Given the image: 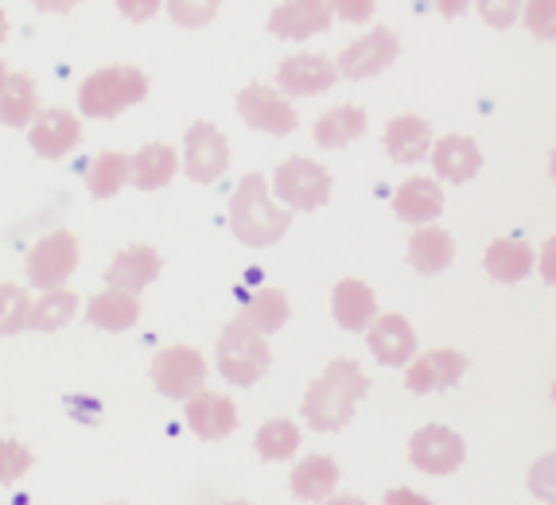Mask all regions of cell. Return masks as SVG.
Instances as JSON below:
<instances>
[{
  "label": "cell",
  "instance_id": "1",
  "mask_svg": "<svg viewBox=\"0 0 556 505\" xmlns=\"http://www.w3.org/2000/svg\"><path fill=\"white\" fill-rule=\"evenodd\" d=\"M370 393V377L354 358H334L304 393V424L316 432H339L354 416V404Z\"/></svg>",
  "mask_w": 556,
  "mask_h": 505
},
{
  "label": "cell",
  "instance_id": "2",
  "mask_svg": "<svg viewBox=\"0 0 556 505\" xmlns=\"http://www.w3.org/2000/svg\"><path fill=\"white\" fill-rule=\"evenodd\" d=\"M288 222H292V211L269 191V179H265L261 172L241 175L238 191H233V199H230L233 238L250 249H265V245H273V241L285 238Z\"/></svg>",
  "mask_w": 556,
  "mask_h": 505
},
{
  "label": "cell",
  "instance_id": "3",
  "mask_svg": "<svg viewBox=\"0 0 556 505\" xmlns=\"http://www.w3.org/2000/svg\"><path fill=\"white\" fill-rule=\"evenodd\" d=\"M214 362H218V374H223L230 386L250 389V386H257L261 377L269 374L273 350H269V342H265V334L238 315V319L226 323L223 334H218Z\"/></svg>",
  "mask_w": 556,
  "mask_h": 505
},
{
  "label": "cell",
  "instance_id": "4",
  "mask_svg": "<svg viewBox=\"0 0 556 505\" xmlns=\"http://www.w3.org/2000/svg\"><path fill=\"white\" fill-rule=\"evenodd\" d=\"M144 98H149V74L144 71L125 66V63L102 66V71H93L83 83V90H78V110H83L86 117L110 121Z\"/></svg>",
  "mask_w": 556,
  "mask_h": 505
},
{
  "label": "cell",
  "instance_id": "5",
  "mask_svg": "<svg viewBox=\"0 0 556 505\" xmlns=\"http://www.w3.org/2000/svg\"><path fill=\"white\" fill-rule=\"evenodd\" d=\"M331 172L319 160L292 156L273 172V194L285 202L288 211H319L331 199Z\"/></svg>",
  "mask_w": 556,
  "mask_h": 505
},
{
  "label": "cell",
  "instance_id": "6",
  "mask_svg": "<svg viewBox=\"0 0 556 505\" xmlns=\"http://www.w3.org/2000/svg\"><path fill=\"white\" fill-rule=\"evenodd\" d=\"M78 268V238L71 230H51L28 249L24 273L31 288H63Z\"/></svg>",
  "mask_w": 556,
  "mask_h": 505
},
{
  "label": "cell",
  "instance_id": "7",
  "mask_svg": "<svg viewBox=\"0 0 556 505\" xmlns=\"http://www.w3.org/2000/svg\"><path fill=\"white\" fill-rule=\"evenodd\" d=\"M149 377L167 401H187L206 386V358L195 346H167L152 358Z\"/></svg>",
  "mask_w": 556,
  "mask_h": 505
},
{
  "label": "cell",
  "instance_id": "8",
  "mask_svg": "<svg viewBox=\"0 0 556 505\" xmlns=\"http://www.w3.org/2000/svg\"><path fill=\"white\" fill-rule=\"evenodd\" d=\"M238 113L250 129L269 132V137H288V132H296V125H300L292 98L265 83H250L238 93Z\"/></svg>",
  "mask_w": 556,
  "mask_h": 505
},
{
  "label": "cell",
  "instance_id": "9",
  "mask_svg": "<svg viewBox=\"0 0 556 505\" xmlns=\"http://www.w3.org/2000/svg\"><path fill=\"white\" fill-rule=\"evenodd\" d=\"M467 459V443L447 424H425L413 440H408V463L425 475H452Z\"/></svg>",
  "mask_w": 556,
  "mask_h": 505
},
{
  "label": "cell",
  "instance_id": "10",
  "mask_svg": "<svg viewBox=\"0 0 556 505\" xmlns=\"http://www.w3.org/2000/svg\"><path fill=\"white\" fill-rule=\"evenodd\" d=\"M397 55H401L397 31L370 28L366 36H358L354 43L343 47V55L334 59V66H339V74H343V78L362 83V78H374V74L390 71V66L397 63Z\"/></svg>",
  "mask_w": 556,
  "mask_h": 505
},
{
  "label": "cell",
  "instance_id": "11",
  "mask_svg": "<svg viewBox=\"0 0 556 505\" xmlns=\"http://www.w3.org/2000/svg\"><path fill=\"white\" fill-rule=\"evenodd\" d=\"M230 167V144L226 137L214 125L206 121H195L184 137V172L187 179H195V184H218Z\"/></svg>",
  "mask_w": 556,
  "mask_h": 505
},
{
  "label": "cell",
  "instance_id": "12",
  "mask_svg": "<svg viewBox=\"0 0 556 505\" xmlns=\"http://www.w3.org/2000/svg\"><path fill=\"white\" fill-rule=\"evenodd\" d=\"M339 78V66L327 55H316V51H300V55L280 59L277 66V90L288 93V98H316V93H327Z\"/></svg>",
  "mask_w": 556,
  "mask_h": 505
},
{
  "label": "cell",
  "instance_id": "13",
  "mask_svg": "<svg viewBox=\"0 0 556 505\" xmlns=\"http://www.w3.org/2000/svg\"><path fill=\"white\" fill-rule=\"evenodd\" d=\"M467 374V358L459 350H428V354H417V358L405 366V386L408 393H444V389L459 386V377Z\"/></svg>",
  "mask_w": 556,
  "mask_h": 505
},
{
  "label": "cell",
  "instance_id": "14",
  "mask_svg": "<svg viewBox=\"0 0 556 505\" xmlns=\"http://www.w3.org/2000/svg\"><path fill=\"white\" fill-rule=\"evenodd\" d=\"M187 428L199 435V440H226L238 428V408L226 393H211V389H199L195 396L184 401Z\"/></svg>",
  "mask_w": 556,
  "mask_h": 505
},
{
  "label": "cell",
  "instance_id": "15",
  "mask_svg": "<svg viewBox=\"0 0 556 505\" xmlns=\"http://www.w3.org/2000/svg\"><path fill=\"white\" fill-rule=\"evenodd\" d=\"M327 28H331V4L327 0H285L269 12V31L277 39H292V43H304V39L319 36Z\"/></svg>",
  "mask_w": 556,
  "mask_h": 505
},
{
  "label": "cell",
  "instance_id": "16",
  "mask_svg": "<svg viewBox=\"0 0 556 505\" xmlns=\"http://www.w3.org/2000/svg\"><path fill=\"white\" fill-rule=\"evenodd\" d=\"M366 346H370V354L381 366L401 369L417 358V331H413V323L405 315H378L370 323V331H366Z\"/></svg>",
  "mask_w": 556,
  "mask_h": 505
},
{
  "label": "cell",
  "instance_id": "17",
  "mask_svg": "<svg viewBox=\"0 0 556 505\" xmlns=\"http://www.w3.org/2000/svg\"><path fill=\"white\" fill-rule=\"evenodd\" d=\"M28 140L31 148H36V156L43 160H63L71 156L78 148V140H83V125H78V117L71 110H39V117L31 121L28 129Z\"/></svg>",
  "mask_w": 556,
  "mask_h": 505
},
{
  "label": "cell",
  "instance_id": "18",
  "mask_svg": "<svg viewBox=\"0 0 556 505\" xmlns=\"http://www.w3.org/2000/svg\"><path fill=\"white\" fill-rule=\"evenodd\" d=\"M428 160H432L437 179H444V184H471L482 167L479 144H475L471 137H464V132L440 137L437 144H432V152H428Z\"/></svg>",
  "mask_w": 556,
  "mask_h": 505
},
{
  "label": "cell",
  "instance_id": "19",
  "mask_svg": "<svg viewBox=\"0 0 556 505\" xmlns=\"http://www.w3.org/2000/svg\"><path fill=\"white\" fill-rule=\"evenodd\" d=\"M393 214L408 226H428L444 214V191H440L437 179L428 175H408L405 184L393 194Z\"/></svg>",
  "mask_w": 556,
  "mask_h": 505
},
{
  "label": "cell",
  "instance_id": "20",
  "mask_svg": "<svg viewBox=\"0 0 556 505\" xmlns=\"http://www.w3.org/2000/svg\"><path fill=\"white\" fill-rule=\"evenodd\" d=\"M160 268H164V261H160L156 249L152 245H129L125 253H117V257L110 261V268H105V288H121V292L137 295L156 280Z\"/></svg>",
  "mask_w": 556,
  "mask_h": 505
},
{
  "label": "cell",
  "instance_id": "21",
  "mask_svg": "<svg viewBox=\"0 0 556 505\" xmlns=\"http://www.w3.org/2000/svg\"><path fill=\"white\" fill-rule=\"evenodd\" d=\"M482 268L498 285H518V280H526L538 268V249L529 245L526 238H498L482 253Z\"/></svg>",
  "mask_w": 556,
  "mask_h": 505
},
{
  "label": "cell",
  "instance_id": "22",
  "mask_svg": "<svg viewBox=\"0 0 556 505\" xmlns=\"http://www.w3.org/2000/svg\"><path fill=\"white\" fill-rule=\"evenodd\" d=\"M432 144H437L432 125L425 117H417V113H401V117H393L386 125V152L397 164H420V160H428Z\"/></svg>",
  "mask_w": 556,
  "mask_h": 505
},
{
  "label": "cell",
  "instance_id": "23",
  "mask_svg": "<svg viewBox=\"0 0 556 505\" xmlns=\"http://www.w3.org/2000/svg\"><path fill=\"white\" fill-rule=\"evenodd\" d=\"M331 315L343 331H370V323L378 319V300L362 280H339L331 292Z\"/></svg>",
  "mask_w": 556,
  "mask_h": 505
},
{
  "label": "cell",
  "instance_id": "24",
  "mask_svg": "<svg viewBox=\"0 0 556 505\" xmlns=\"http://www.w3.org/2000/svg\"><path fill=\"white\" fill-rule=\"evenodd\" d=\"M455 261V238L447 230H440L437 222L417 226V233L408 238V265L420 276H440Z\"/></svg>",
  "mask_w": 556,
  "mask_h": 505
},
{
  "label": "cell",
  "instance_id": "25",
  "mask_svg": "<svg viewBox=\"0 0 556 505\" xmlns=\"http://www.w3.org/2000/svg\"><path fill=\"white\" fill-rule=\"evenodd\" d=\"M292 497L296 502H327L339 487V463L331 455H304V459L292 467Z\"/></svg>",
  "mask_w": 556,
  "mask_h": 505
},
{
  "label": "cell",
  "instance_id": "26",
  "mask_svg": "<svg viewBox=\"0 0 556 505\" xmlns=\"http://www.w3.org/2000/svg\"><path fill=\"white\" fill-rule=\"evenodd\" d=\"M140 319V300L132 292H121V288H105L86 303V323L102 327V331H129L132 323Z\"/></svg>",
  "mask_w": 556,
  "mask_h": 505
},
{
  "label": "cell",
  "instance_id": "27",
  "mask_svg": "<svg viewBox=\"0 0 556 505\" xmlns=\"http://www.w3.org/2000/svg\"><path fill=\"white\" fill-rule=\"evenodd\" d=\"M179 172V152L164 140H152L132 156V187L140 191H160L172 184V175Z\"/></svg>",
  "mask_w": 556,
  "mask_h": 505
},
{
  "label": "cell",
  "instance_id": "28",
  "mask_svg": "<svg viewBox=\"0 0 556 505\" xmlns=\"http://www.w3.org/2000/svg\"><path fill=\"white\" fill-rule=\"evenodd\" d=\"M312 132H316V144L327 148V152L346 148L366 132V110H358V105H334V110H324L316 117V125H312Z\"/></svg>",
  "mask_w": 556,
  "mask_h": 505
},
{
  "label": "cell",
  "instance_id": "29",
  "mask_svg": "<svg viewBox=\"0 0 556 505\" xmlns=\"http://www.w3.org/2000/svg\"><path fill=\"white\" fill-rule=\"evenodd\" d=\"M39 117V93H36V78L31 74H9L4 93H0V125L9 129H24Z\"/></svg>",
  "mask_w": 556,
  "mask_h": 505
},
{
  "label": "cell",
  "instance_id": "30",
  "mask_svg": "<svg viewBox=\"0 0 556 505\" xmlns=\"http://www.w3.org/2000/svg\"><path fill=\"white\" fill-rule=\"evenodd\" d=\"M125 184H132V156L125 152H102L86 167V191L93 199H113Z\"/></svg>",
  "mask_w": 556,
  "mask_h": 505
},
{
  "label": "cell",
  "instance_id": "31",
  "mask_svg": "<svg viewBox=\"0 0 556 505\" xmlns=\"http://www.w3.org/2000/svg\"><path fill=\"white\" fill-rule=\"evenodd\" d=\"M253 447L265 463H288L300 451V428L285 416L277 420H265L253 435Z\"/></svg>",
  "mask_w": 556,
  "mask_h": 505
},
{
  "label": "cell",
  "instance_id": "32",
  "mask_svg": "<svg viewBox=\"0 0 556 505\" xmlns=\"http://www.w3.org/2000/svg\"><path fill=\"white\" fill-rule=\"evenodd\" d=\"M241 319L250 323V327H257L261 334L280 331L288 323V295L280 288H257L245 300V307H241Z\"/></svg>",
  "mask_w": 556,
  "mask_h": 505
},
{
  "label": "cell",
  "instance_id": "33",
  "mask_svg": "<svg viewBox=\"0 0 556 505\" xmlns=\"http://www.w3.org/2000/svg\"><path fill=\"white\" fill-rule=\"evenodd\" d=\"M78 315V295L71 288H47L31 307V327L36 331H59Z\"/></svg>",
  "mask_w": 556,
  "mask_h": 505
},
{
  "label": "cell",
  "instance_id": "34",
  "mask_svg": "<svg viewBox=\"0 0 556 505\" xmlns=\"http://www.w3.org/2000/svg\"><path fill=\"white\" fill-rule=\"evenodd\" d=\"M31 307H36V300L20 285H0V334L9 339V334L31 327Z\"/></svg>",
  "mask_w": 556,
  "mask_h": 505
},
{
  "label": "cell",
  "instance_id": "35",
  "mask_svg": "<svg viewBox=\"0 0 556 505\" xmlns=\"http://www.w3.org/2000/svg\"><path fill=\"white\" fill-rule=\"evenodd\" d=\"M164 9H167V16H172V24L195 31V28H206V24L218 16L223 0H164Z\"/></svg>",
  "mask_w": 556,
  "mask_h": 505
},
{
  "label": "cell",
  "instance_id": "36",
  "mask_svg": "<svg viewBox=\"0 0 556 505\" xmlns=\"http://www.w3.org/2000/svg\"><path fill=\"white\" fill-rule=\"evenodd\" d=\"M521 24L541 43H556V0H526Z\"/></svg>",
  "mask_w": 556,
  "mask_h": 505
},
{
  "label": "cell",
  "instance_id": "37",
  "mask_svg": "<svg viewBox=\"0 0 556 505\" xmlns=\"http://www.w3.org/2000/svg\"><path fill=\"white\" fill-rule=\"evenodd\" d=\"M31 451L16 440H0V487H12L16 478H24L31 470Z\"/></svg>",
  "mask_w": 556,
  "mask_h": 505
},
{
  "label": "cell",
  "instance_id": "38",
  "mask_svg": "<svg viewBox=\"0 0 556 505\" xmlns=\"http://www.w3.org/2000/svg\"><path fill=\"white\" fill-rule=\"evenodd\" d=\"M529 494L545 505H556V451L541 455V459L529 467Z\"/></svg>",
  "mask_w": 556,
  "mask_h": 505
},
{
  "label": "cell",
  "instance_id": "39",
  "mask_svg": "<svg viewBox=\"0 0 556 505\" xmlns=\"http://www.w3.org/2000/svg\"><path fill=\"white\" fill-rule=\"evenodd\" d=\"M475 9H479V16L486 20L494 31H506L521 20L526 0H475Z\"/></svg>",
  "mask_w": 556,
  "mask_h": 505
},
{
  "label": "cell",
  "instance_id": "40",
  "mask_svg": "<svg viewBox=\"0 0 556 505\" xmlns=\"http://www.w3.org/2000/svg\"><path fill=\"white\" fill-rule=\"evenodd\" d=\"M331 4V16L346 20V24H366L378 12V0H327Z\"/></svg>",
  "mask_w": 556,
  "mask_h": 505
},
{
  "label": "cell",
  "instance_id": "41",
  "mask_svg": "<svg viewBox=\"0 0 556 505\" xmlns=\"http://www.w3.org/2000/svg\"><path fill=\"white\" fill-rule=\"evenodd\" d=\"M160 9H164V0H117V12L125 20H132V24H144V20H152Z\"/></svg>",
  "mask_w": 556,
  "mask_h": 505
},
{
  "label": "cell",
  "instance_id": "42",
  "mask_svg": "<svg viewBox=\"0 0 556 505\" xmlns=\"http://www.w3.org/2000/svg\"><path fill=\"white\" fill-rule=\"evenodd\" d=\"M538 273L548 288H556V233L538 249Z\"/></svg>",
  "mask_w": 556,
  "mask_h": 505
},
{
  "label": "cell",
  "instance_id": "43",
  "mask_svg": "<svg viewBox=\"0 0 556 505\" xmlns=\"http://www.w3.org/2000/svg\"><path fill=\"white\" fill-rule=\"evenodd\" d=\"M386 505H432V497L417 494V490H408V487H397L386 494Z\"/></svg>",
  "mask_w": 556,
  "mask_h": 505
},
{
  "label": "cell",
  "instance_id": "44",
  "mask_svg": "<svg viewBox=\"0 0 556 505\" xmlns=\"http://www.w3.org/2000/svg\"><path fill=\"white\" fill-rule=\"evenodd\" d=\"M475 0H437V9H440V16L444 20H455V16H464L467 9H471Z\"/></svg>",
  "mask_w": 556,
  "mask_h": 505
},
{
  "label": "cell",
  "instance_id": "45",
  "mask_svg": "<svg viewBox=\"0 0 556 505\" xmlns=\"http://www.w3.org/2000/svg\"><path fill=\"white\" fill-rule=\"evenodd\" d=\"M39 12H55V16H63V12H71V9H78L83 0H31Z\"/></svg>",
  "mask_w": 556,
  "mask_h": 505
},
{
  "label": "cell",
  "instance_id": "46",
  "mask_svg": "<svg viewBox=\"0 0 556 505\" xmlns=\"http://www.w3.org/2000/svg\"><path fill=\"white\" fill-rule=\"evenodd\" d=\"M324 505H366L362 497H327Z\"/></svg>",
  "mask_w": 556,
  "mask_h": 505
},
{
  "label": "cell",
  "instance_id": "47",
  "mask_svg": "<svg viewBox=\"0 0 556 505\" xmlns=\"http://www.w3.org/2000/svg\"><path fill=\"white\" fill-rule=\"evenodd\" d=\"M4 36H9V16H4V9H0V43H4Z\"/></svg>",
  "mask_w": 556,
  "mask_h": 505
},
{
  "label": "cell",
  "instance_id": "48",
  "mask_svg": "<svg viewBox=\"0 0 556 505\" xmlns=\"http://www.w3.org/2000/svg\"><path fill=\"white\" fill-rule=\"evenodd\" d=\"M9 66H4V59H0V93H4V83H9Z\"/></svg>",
  "mask_w": 556,
  "mask_h": 505
},
{
  "label": "cell",
  "instance_id": "49",
  "mask_svg": "<svg viewBox=\"0 0 556 505\" xmlns=\"http://www.w3.org/2000/svg\"><path fill=\"white\" fill-rule=\"evenodd\" d=\"M548 175H553V184H556V148L548 152Z\"/></svg>",
  "mask_w": 556,
  "mask_h": 505
},
{
  "label": "cell",
  "instance_id": "50",
  "mask_svg": "<svg viewBox=\"0 0 556 505\" xmlns=\"http://www.w3.org/2000/svg\"><path fill=\"white\" fill-rule=\"evenodd\" d=\"M548 396H553V404H556V381H553V389H548Z\"/></svg>",
  "mask_w": 556,
  "mask_h": 505
},
{
  "label": "cell",
  "instance_id": "51",
  "mask_svg": "<svg viewBox=\"0 0 556 505\" xmlns=\"http://www.w3.org/2000/svg\"><path fill=\"white\" fill-rule=\"evenodd\" d=\"M223 505H253V502H223Z\"/></svg>",
  "mask_w": 556,
  "mask_h": 505
}]
</instances>
